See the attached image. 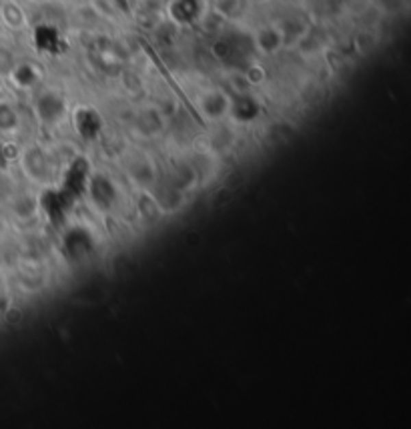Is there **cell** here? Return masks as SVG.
<instances>
[{
  "instance_id": "9c48e42d",
  "label": "cell",
  "mask_w": 411,
  "mask_h": 429,
  "mask_svg": "<svg viewBox=\"0 0 411 429\" xmlns=\"http://www.w3.org/2000/svg\"><path fill=\"white\" fill-rule=\"evenodd\" d=\"M12 79L18 86H32L38 81V73L30 64H21V66L12 68Z\"/></svg>"
},
{
  "instance_id": "8992f818",
  "label": "cell",
  "mask_w": 411,
  "mask_h": 429,
  "mask_svg": "<svg viewBox=\"0 0 411 429\" xmlns=\"http://www.w3.org/2000/svg\"><path fill=\"white\" fill-rule=\"evenodd\" d=\"M201 0H175L171 4V14L181 25H191L201 16Z\"/></svg>"
},
{
  "instance_id": "3957f363",
  "label": "cell",
  "mask_w": 411,
  "mask_h": 429,
  "mask_svg": "<svg viewBox=\"0 0 411 429\" xmlns=\"http://www.w3.org/2000/svg\"><path fill=\"white\" fill-rule=\"evenodd\" d=\"M88 169H86V163L79 159V161H75L71 167H68V172H66V177H64V185H62V189L64 191H68L71 195H79L82 193L84 189H86V183H88Z\"/></svg>"
},
{
  "instance_id": "277c9868",
  "label": "cell",
  "mask_w": 411,
  "mask_h": 429,
  "mask_svg": "<svg viewBox=\"0 0 411 429\" xmlns=\"http://www.w3.org/2000/svg\"><path fill=\"white\" fill-rule=\"evenodd\" d=\"M36 111H38L40 120L55 122V120H58L60 116L64 115V103H62L60 96H56L53 92H47V94H42L36 101Z\"/></svg>"
},
{
  "instance_id": "8fae6325",
  "label": "cell",
  "mask_w": 411,
  "mask_h": 429,
  "mask_svg": "<svg viewBox=\"0 0 411 429\" xmlns=\"http://www.w3.org/2000/svg\"><path fill=\"white\" fill-rule=\"evenodd\" d=\"M18 125V116L10 105H0V131H12Z\"/></svg>"
},
{
  "instance_id": "5b68a950",
  "label": "cell",
  "mask_w": 411,
  "mask_h": 429,
  "mask_svg": "<svg viewBox=\"0 0 411 429\" xmlns=\"http://www.w3.org/2000/svg\"><path fill=\"white\" fill-rule=\"evenodd\" d=\"M229 111H231V115H233V118L237 122H251V120H255L259 116L261 109H259V105H257V101L253 96L241 94V96H237L229 105Z\"/></svg>"
},
{
  "instance_id": "6da1fadb",
  "label": "cell",
  "mask_w": 411,
  "mask_h": 429,
  "mask_svg": "<svg viewBox=\"0 0 411 429\" xmlns=\"http://www.w3.org/2000/svg\"><path fill=\"white\" fill-rule=\"evenodd\" d=\"M86 189H88V195H90L92 203L103 211L110 209L112 203L116 200V189L105 174H97V177L88 179Z\"/></svg>"
},
{
  "instance_id": "7a4b0ae2",
  "label": "cell",
  "mask_w": 411,
  "mask_h": 429,
  "mask_svg": "<svg viewBox=\"0 0 411 429\" xmlns=\"http://www.w3.org/2000/svg\"><path fill=\"white\" fill-rule=\"evenodd\" d=\"M73 122H75L77 133L81 135L82 139H86V141L97 139L99 133H101V129H103V120H101L99 113L95 109H88V107L77 109V113L73 116Z\"/></svg>"
},
{
  "instance_id": "ba28073f",
  "label": "cell",
  "mask_w": 411,
  "mask_h": 429,
  "mask_svg": "<svg viewBox=\"0 0 411 429\" xmlns=\"http://www.w3.org/2000/svg\"><path fill=\"white\" fill-rule=\"evenodd\" d=\"M257 44H259V49L265 51V53H275V51H279L281 44H283V34H281L277 29L261 30L259 36H257Z\"/></svg>"
},
{
  "instance_id": "30bf717a",
  "label": "cell",
  "mask_w": 411,
  "mask_h": 429,
  "mask_svg": "<svg viewBox=\"0 0 411 429\" xmlns=\"http://www.w3.org/2000/svg\"><path fill=\"white\" fill-rule=\"evenodd\" d=\"M138 211H140V215L145 219H157L163 213L159 200L155 199V197H151V195H140V199H138Z\"/></svg>"
},
{
  "instance_id": "52a82bcc",
  "label": "cell",
  "mask_w": 411,
  "mask_h": 429,
  "mask_svg": "<svg viewBox=\"0 0 411 429\" xmlns=\"http://www.w3.org/2000/svg\"><path fill=\"white\" fill-rule=\"evenodd\" d=\"M229 105H231V101H229L223 92L213 90V92H207V94L203 96V101H201V111L209 116V118H221V116L229 111Z\"/></svg>"
}]
</instances>
